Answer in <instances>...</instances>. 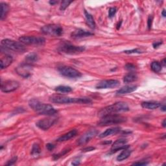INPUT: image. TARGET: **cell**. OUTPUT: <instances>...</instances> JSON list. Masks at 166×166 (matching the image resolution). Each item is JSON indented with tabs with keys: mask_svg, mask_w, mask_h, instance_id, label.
Segmentation results:
<instances>
[{
	"mask_svg": "<svg viewBox=\"0 0 166 166\" xmlns=\"http://www.w3.org/2000/svg\"><path fill=\"white\" fill-rule=\"evenodd\" d=\"M29 105L34 112L41 115L51 116L57 113V111L53 106L42 103L35 99H33L29 101Z\"/></svg>",
	"mask_w": 166,
	"mask_h": 166,
	"instance_id": "6da1fadb",
	"label": "cell"
},
{
	"mask_svg": "<svg viewBox=\"0 0 166 166\" xmlns=\"http://www.w3.org/2000/svg\"><path fill=\"white\" fill-rule=\"evenodd\" d=\"M129 110L127 104L124 102H118L113 104L112 105L108 106L105 108H102L99 112L98 114L100 117H103L111 114H116L119 112H127Z\"/></svg>",
	"mask_w": 166,
	"mask_h": 166,
	"instance_id": "7a4b0ae2",
	"label": "cell"
},
{
	"mask_svg": "<svg viewBox=\"0 0 166 166\" xmlns=\"http://www.w3.org/2000/svg\"><path fill=\"white\" fill-rule=\"evenodd\" d=\"M49 99L52 103L57 104H70V103L90 104L92 103V100L90 99L87 97L72 98L62 96H53L50 97Z\"/></svg>",
	"mask_w": 166,
	"mask_h": 166,
	"instance_id": "3957f363",
	"label": "cell"
},
{
	"mask_svg": "<svg viewBox=\"0 0 166 166\" xmlns=\"http://www.w3.org/2000/svg\"><path fill=\"white\" fill-rule=\"evenodd\" d=\"M127 119L123 116L117 115V114H111L102 117L101 120L98 122V125L108 126L112 125L121 123L126 121Z\"/></svg>",
	"mask_w": 166,
	"mask_h": 166,
	"instance_id": "277c9868",
	"label": "cell"
},
{
	"mask_svg": "<svg viewBox=\"0 0 166 166\" xmlns=\"http://www.w3.org/2000/svg\"><path fill=\"white\" fill-rule=\"evenodd\" d=\"M2 45L4 47L5 49L12 50L15 52H19V53H23L25 51L26 48L23 44L19 42L14 41L10 39H4L2 41Z\"/></svg>",
	"mask_w": 166,
	"mask_h": 166,
	"instance_id": "5b68a950",
	"label": "cell"
},
{
	"mask_svg": "<svg viewBox=\"0 0 166 166\" xmlns=\"http://www.w3.org/2000/svg\"><path fill=\"white\" fill-rule=\"evenodd\" d=\"M42 33L45 35L52 36H60L63 33V29L60 25L56 24H49L44 25L41 29Z\"/></svg>",
	"mask_w": 166,
	"mask_h": 166,
	"instance_id": "8992f818",
	"label": "cell"
},
{
	"mask_svg": "<svg viewBox=\"0 0 166 166\" xmlns=\"http://www.w3.org/2000/svg\"><path fill=\"white\" fill-rule=\"evenodd\" d=\"M21 43L25 45H43L45 40L43 37H37L34 36H23L19 38Z\"/></svg>",
	"mask_w": 166,
	"mask_h": 166,
	"instance_id": "52a82bcc",
	"label": "cell"
},
{
	"mask_svg": "<svg viewBox=\"0 0 166 166\" xmlns=\"http://www.w3.org/2000/svg\"><path fill=\"white\" fill-rule=\"evenodd\" d=\"M59 71L62 76L67 78H71V79L79 78L82 76V74L80 71L70 66L60 67L59 68Z\"/></svg>",
	"mask_w": 166,
	"mask_h": 166,
	"instance_id": "ba28073f",
	"label": "cell"
},
{
	"mask_svg": "<svg viewBox=\"0 0 166 166\" xmlns=\"http://www.w3.org/2000/svg\"><path fill=\"white\" fill-rule=\"evenodd\" d=\"M59 49L61 52H63L64 53L73 55L82 53L85 50V48L83 46H77L66 43L62 44L60 47Z\"/></svg>",
	"mask_w": 166,
	"mask_h": 166,
	"instance_id": "9c48e42d",
	"label": "cell"
},
{
	"mask_svg": "<svg viewBox=\"0 0 166 166\" xmlns=\"http://www.w3.org/2000/svg\"><path fill=\"white\" fill-rule=\"evenodd\" d=\"M20 84L18 81L13 80H8L2 82L1 90L5 93H9L18 89Z\"/></svg>",
	"mask_w": 166,
	"mask_h": 166,
	"instance_id": "30bf717a",
	"label": "cell"
},
{
	"mask_svg": "<svg viewBox=\"0 0 166 166\" xmlns=\"http://www.w3.org/2000/svg\"><path fill=\"white\" fill-rule=\"evenodd\" d=\"M119 85V82L117 80L110 79V80H104L99 83L96 85V88L97 89H107V88H112L117 87Z\"/></svg>",
	"mask_w": 166,
	"mask_h": 166,
	"instance_id": "8fae6325",
	"label": "cell"
},
{
	"mask_svg": "<svg viewBox=\"0 0 166 166\" xmlns=\"http://www.w3.org/2000/svg\"><path fill=\"white\" fill-rule=\"evenodd\" d=\"M31 70H32V65L24 62L17 67L16 71L20 76L27 78L31 75Z\"/></svg>",
	"mask_w": 166,
	"mask_h": 166,
	"instance_id": "7c38bea8",
	"label": "cell"
},
{
	"mask_svg": "<svg viewBox=\"0 0 166 166\" xmlns=\"http://www.w3.org/2000/svg\"><path fill=\"white\" fill-rule=\"evenodd\" d=\"M97 134H98V132L97 130H95V129L90 130V131L86 132L85 134H83L82 136L80 138L79 141H78V144L80 145L86 144V143L90 141V139H92L93 138H94Z\"/></svg>",
	"mask_w": 166,
	"mask_h": 166,
	"instance_id": "4fadbf2b",
	"label": "cell"
},
{
	"mask_svg": "<svg viewBox=\"0 0 166 166\" xmlns=\"http://www.w3.org/2000/svg\"><path fill=\"white\" fill-rule=\"evenodd\" d=\"M56 119L55 118H44L36 123V126L44 131L48 130L55 123Z\"/></svg>",
	"mask_w": 166,
	"mask_h": 166,
	"instance_id": "5bb4252c",
	"label": "cell"
},
{
	"mask_svg": "<svg viewBox=\"0 0 166 166\" xmlns=\"http://www.w3.org/2000/svg\"><path fill=\"white\" fill-rule=\"evenodd\" d=\"M127 144V141L125 139H119L116 140V141L113 143L111 147L112 152H116L117 150H121L128 147Z\"/></svg>",
	"mask_w": 166,
	"mask_h": 166,
	"instance_id": "9a60e30c",
	"label": "cell"
},
{
	"mask_svg": "<svg viewBox=\"0 0 166 166\" xmlns=\"http://www.w3.org/2000/svg\"><path fill=\"white\" fill-rule=\"evenodd\" d=\"M93 34L90 33V31H87L84 29H78L74 31L71 34V37L74 39H81L83 38L88 37V36H90L93 35Z\"/></svg>",
	"mask_w": 166,
	"mask_h": 166,
	"instance_id": "2e32d148",
	"label": "cell"
},
{
	"mask_svg": "<svg viewBox=\"0 0 166 166\" xmlns=\"http://www.w3.org/2000/svg\"><path fill=\"white\" fill-rule=\"evenodd\" d=\"M13 57L9 55H5L1 58V61H0V66H1V69L7 68L13 62Z\"/></svg>",
	"mask_w": 166,
	"mask_h": 166,
	"instance_id": "e0dca14e",
	"label": "cell"
},
{
	"mask_svg": "<svg viewBox=\"0 0 166 166\" xmlns=\"http://www.w3.org/2000/svg\"><path fill=\"white\" fill-rule=\"evenodd\" d=\"M136 88H137V86H134V85L125 86L120 88L119 90H118L116 92V95L121 96V95L127 94V93H131V92L135 91L136 90Z\"/></svg>",
	"mask_w": 166,
	"mask_h": 166,
	"instance_id": "ac0fdd59",
	"label": "cell"
},
{
	"mask_svg": "<svg viewBox=\"0 0 166 166\" xmlns=\"http://www.w3.org/2000/svg\"><path fill=\"white\" fill-rule=\"evenodd\" d=\"M77 134V132L76 130H72V131H70L69 132H67L65 134H64L63 136H60V138H59L57 139V142H66L67 141V140H69L71 138H73L74 137H75Z\"/></svg>",
	"mask_w": 166,
	"mask_h": 166,
	"instance_id": "d6986e66",
	"label": "cell"
},
{
	"mask_svg": "<svg viewBox=\"0 0 166 166\" xmlns=\"http://www.w3.org/2000/svg\"><path fill=\"white\" fill-rule=\"evenodd\" d=\"M120 131V128L119 127H114V128H110L106 129L105 131H104L101 134L99 135V136L100 138H105L108 136H111L113 134H116Z\"/></svg>",
	"mask_w": 166,
	"mask_h": 166,
	"instance_id": "ffe728a7",
	"label": "cell"
},
{
	"mask_svg": "<svg viewBox=\"0 0 166 166\" xmlns=\"http://www.w3.org/2000/svg\"><path fill=\"white\" fill-rule=\"evenodd\" d=\"M161 104L155 101H145L142 103V106L144 108L149 109V110H154L159 108Z\"/></svg>",
	"mask_w": 166,
	"mask_h": 166,
	"instance_id": "44dd1931",
	"label": "cell"
},
{
	"mask_svg": "<svg viewBox=\"0 0 166 166\" xmlns=\"http://www.w3.org/2000/svg\"><path fill=\"white\" fill-rule=\"evenodd\" d=\"M85 14L86 18V22L87 25L89 26L91 29H95L96 28V22L93 19L92 16L88 13L86 10H85Z\"/></svg>",
	"mask_w": 166,
	"mask_h": 166,
	"instance_id": "7402d4cb",
	"label": "cell"
},
{
	"mask_svg": "<svg viewBox=\"0 0 166 166\" xmlns=\"http://www.w3.org/2000/svg\"><path fill=\"white\" fill-rule=\"evenodd\" d=\"M0 5H1V15H0V18H1L2 20H3L6 18L9 13V7L8 4L3 2H2Z\"/></svg>",
	"mask_w": 166,
	"mask_h": 166,
	"instance_id": "603a6c76",
	"label": "cell"
},
{
	"mask_svg": "<svg viewBox=\"0 0 166 166\" xmlns=\"http://www.w3.org/2000/svg\"><path fill=\"white\" fill-rule=\"evenodd\" d=\"M127 148L125 149V150H123V151L117 156V161H119V162H120V161L126 160L127 158H128L130 157V155H131V150L128 149Z\"/></svg>",
	"mask_w": 166,
	"mask_h": 166,
	"instance_id": "cb8c5ba5",
	"label": "cell"
},
{
	"mask_svg": "<svg viewBox=\"0 0 166 166\" xmlns=\"http://www.w3.org/2000/svg\"><path fill=\"white\" fill-rule=\"evenodd\" d=\"M138 79V76L134 73H129L123 78V81L125 83H131Z\"/></svg>",
	"mask_w": 166,
	"mask_h": 166,
	"instance_id": "d4e9b609",
	"label": "cell"
},
{
	"mask_svg": "<svg viewBox=\"0 0 166 166\" xmlns=\"http://www.w3.org/2000/svg\"><path fill=\"white\" fill-rule=\"evenodd\" d=\"M37 59H38L37 55H36L35 53H31L26 56L25 62L32 65L34 62L37 61Z\"/></svg>",
	"mask_w": 166,
	"mask_h": 166,
	"instance_id": "484cf974",
	"label": "cell"
},
{
	"mask_svg": "<svg viewBox=\"0 0 166 166\" xmlns=\"http://www.w3.org/2000/svg\"><path fill=\"white\" fill-rule=\"evenodd\" d=\"M150 67H151V70L155 72V73H158L160 72L161 70H162V65L160 63V62L155 61V62H153L151 65H150Z\"/></svg>",
	"mask_w": 166,
	"mask_h": 166,
	"instance_id": "4316f807",
	"label": "cell"
},
{
	"mask_svg": "<svg viewBox=\"0 0 166 166\" xmlns=\"http://www.w3.org/2000/svg\"><path fill=\"white\" fill-rule=\"evenodd\" d=\"M55 91L60 93H69L72 91V88L67 86H59L55 88Z\"/></svg>",
	"mask_w": 166,
	"mask_h": 166,
	"instance_id": "83f0119b",
	"label": "cell"
},
{
	"mask_svg": "<svg viewBox=\"0 0 166 166\" xmlns=\"http://www.w3.org/2000/svg\"><path fill=\"white\" fill-rule=\"evenodd\" d=\"M40 153V147L38 143H34L33 145L32 150H31V154L33 157H38Z\"/></svg>",
	"mask_w": 166,
	"mask_h": 166,
	"instance_id": "f1b7e54d",
	"label": "cell"
},
{
	"mask_svg": "<svg viewBox=\"0 0 166 166\" xmlns=\"http://www.w3.org/2000/svg\"><path fill=\"white\" fill-rule=\"evenodd\" d=\"M72 2V1H62L60 5V9L61 10H64Z\"/></svg>",
	"mask_w": 166,
	"mask_h": 166,
	"instance_id": "f546056e",
	"label": "cell"
},
{
	"mask_svg": "<svg viewBox=\"0 0 166 166\" xmlns=\"http://www.w3.org/2000/svg\"><path fill=\"white\" fill-rule=\"evenodd\" d=\"M117 12V8L116 7H111L110 9H109V12H108V16L109 18H113L114 16V15L116 14Z\"/></svg>",
	"mask_w": 166,
	"mask_h": 166,
	"instance_id": "4dcf8cb0",
	"label": "cell"
},
{
	"mask_svg": "<svg viewBox=\"0 0 166 166\" xmlns=\"http://www.w3.org/2000/svg\"><path fill=\"white\" fill-rule=\"evenodd\" d=\"M69 150L70 149H66V150H62V152H60V153L59 154H55L53 156V157H54V159L55 160H56V159H59L60 157H62V156H64V154H66L67 152L69 151Z\"/></svg>",
	"mask_w": 166,
	"mask_h": 166,
	"instance_id": "1f68e13d",
	"label": "cell"
},
{
	"mask_svg": "<svg viewBox=\"0 0 166 166\" xmlns=\"http://www.w3.org/2000/svg\"><path fill=\"white\" fill-rule=\"evenodd\" d=\"M125 53H127V54H132V53H142V52L139 49H132V50L125 51Z\"/></svg>",
	"mask_w": 166,
	"mask_h": 166,
	"instance_id": "d6a6232c",
	"label": "cell"
},
{
	"mask_svg": "<svg viewBox=\"0 0 166 166\" xmlns=\"http://www.w3.org/2000/svg\"><path fill=\"white\" fill-rule=\"evenodd\" d=\"M153 20V18L152 16H149V18H148V21H147V25H148V27L149 29L151 28Z\"/></svg>",
	"mask_w": 166,
	"mask_h": 166,
	"instance_id": "836d02e7",
	"label": "cell"
},
{
	"mask_svg": "<svg viewBox=\"0 0 166 166\" xmlns=\"http://www.w3.org/2000/svg\"><path fill=\"white\" fill-rule=\"evenodd\" d=\"M125 67L126 69L128 70H134L136 69V66H135L134 65L132 64H127L126 66H125Z\"/></svg>",
	"mask_w": 166,
	"mask_h": 166,
	"instance_id": "e575fe53",
	"label": "cell"
},
{
	"mask_svg": "<svg viewBox=\"0 0 166 166\" xmlns=\"http://www.w3.org/2000/svg\"><path fill=\"white\" fill-rule=\"evenodd\" d=\"M17 160V157H14L13 158H12L10 160H9L8 163L6 164L7 165H13L14 164L16 163V162Z\"/></svg>",
	"mask_w": 166,
	"mask_h": 166,
	"instance_id": "d590c367",
	"label": "cell"
},
{
	"mask_svg": "<svg viewBox=\"0 0 166 166\" xmlns=\"http://www.w3.org/2000/svg\"><path fill=\"white\" fill-rule=\"evenodd\" d=\"M55 145L52 143H48L46 145V148L48 149L49 150H53L55 149Z\"/></svg>",
	"mask_w": 166,
	"mask_h": 166,
	"instance_id": "8d00e7d4",
	"label": "cell"
},
{
	"mask_svg": "<svg viewBox=\"0 0 166 166\" xmlns=\"http://www.w3.org/2000/svg\"><path fill=\"white\" fill-rule=\"evenodd\" d=\"M96 148L93 147H86L84 149H82L83 152H88V151H92V150H93Z\"/></svg>",
	"mask_w": 166,
	"mask_h": 166,
	"instance_id": "74e56055",
	"label": "cell"
},
{
	"mask_svg": "<svg viewBox=\"0 0 166 166\" xmlns=\"http://www.w3.org/2000/svg\"><path fill=\"white\" fill-rule=\"evenodd\" d=\"M147 164H148V163H147V162H135L132 165H147Z\"/></svg>",
	"mask_w": 166,
	"mask_h": 166,
	"instance_id": "f35d334b",
	"label": "cell"
},
{
	"mask_svg": "<svg viewBox=\"0 0 166 166\" xmlns=\"http://www.w3.org/2000/svg\"><path fill=\"white\" fill-rule=\"evenodd\" d=\"M162 44V42H156V43H154L153 44V47L154 48H157L158 47Z\"/></svg>",
	"mask_w": 166,
	"mask_h": 166,
	"instance_id": "ab89813d",
	"label": "cell"
},
{
	"mask_svg": "<svg viewBox=\"0 0 166 166\" xmlns=\"http://www.w3.org/2000/svg\"><path fill=\"white\" fill-rule=\"evenodd\" d=\"M79 164H80L79 160H74V162H73V163H72V164L74 165H79Z\"/></svg>",
	"mask_w": 166,
	"mask_h": 166,
	"instance_id": "60d3db41",
	"label": "cell"
},
{
	"mask_svg": "<svg viewBox=\"0 0 166 166\" xmlns=\"http://www.w3.org/2000/svg\"><path fill=\"white\" fill-rule=\"evenodd\" d=\"M59 2H57V1H50L49 2V3L51 5H54L56 3H58Z\"/></svg>",
	"mask_w": 166,
	"mask_h": 166,
	"instance_id": "b9f144b4",
	"label": "cell"
},
{
	"mask_svg": "<svg viewBox=\"0 0 166 166\" xmlns=\"http://www.w3.org/2000/svg\"><path fill=\"white\" fill-rule=\"evenodd\" d=\"M161 65H162V66H164V67L165 66V59H164L162 61V62H161Z\"/></svg>",
	"mask_w": 166,
	"mask_h": 166,
	"instance_id": "7bdbcfd3",
	"label": "cell"
},
{
	"mask_svg": "<svg viewBox=\"0 0 166 166\" xmlns=\"http://www.w3.org/2000/svg\"><path fill=\"white\" fill-rule=\"evenodd\" d=\"M160 107H161V109H162V110L163 111H164V112L165 111V108H165V105H164L163 106H162V105H160Z\"/></svg>",
	"mask_w": 166,
	"mask_h": 166,
	"instance_id": "ee69618b",
	"label": "cell"
},
{
	"mask_svg": "<svg viewBox=\"0 0 166 166\" xmlns=\"http://www.w3.org/2000/svg\"><path fill=\"white\" fill-rule=\"evenodd\" d=\"M162 16H163L164 17H165L166 14H165V9L163 10V11H162Z\"/></svg>",
	"mask_w": 166,
	"mask_h": 166,
	"instance_id": "f6af8a7d",
	"label": "cell"
},
{
	"mask_svg": "<svg viewBox=\"0 0 166 166\" xmlns=\"http://www.w3.org/2000/svg\"><path fill=\"white\" fill-rule=\"evenodd\" d=\"M162 126L164 127H166V125H165V119H164V120L163 121V123H162Z\"/></svg>",
	"mask_w": 166,
	"mask_h": 166,
	"instance_id": "bcb514c9",
	"label": "cell"
}]
</instances>
